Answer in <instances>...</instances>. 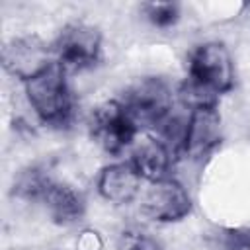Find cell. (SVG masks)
I'll return each mask as SVG.
<instances>
[{"instance_id": "277c9868", "label": "cell", "mask_w": 250, "mask_h": 250, "mask_svg": "<svg viewBox=\"0 0 250 250\" xmlns=\"http://www.w3.org/2000/svg\"><path fill=\"white\" fill-rule=\"evenodd\" d=\"M88 129L92 141L104 152L117 156L133 145L141 127L121 100H105L92 109Z\"/></svg>"}, {"instance_id": "8992f818", "label": "cell", "mask_w": 250, "mask_h": 250, "mask_svg": "<svg viewBox=\"0 0 250 250\" xmlns=\"http://www.w3.org/2000/svg\"><path fill=\"white\" fill-rule=\"evenodd\" d=\"M55 62L53 45H47L37 35L12 37L2 49V64L8 74L23 84L41 74Z\"/></svg>"}, {"instance_id": "9c48e42d", "label": "cell", "mask_w": 250, "mask_h": 250, "mask_svg": "<svg viewBox=\"0 0 250 250\" xmlns=\"http://www.w3.org/2000/svg\"><path fill=\"white\" fill-rule=\"evenodd\" d=\"M39 203L47 209V215L57 225H72L80 221L86 213V199L82 191L66 182H59L53 176L49 178Z\"/></svg>"}, {"instance_id": "5bb4252c", "label": "cell", "mask_w": 250, "mask_h": 250, "mask_svg": "<svg viewBox=\"0 0 250 250\" xmlns=\"http://www.w3.org/2000/svg\"><path fill=\"white\" fill-rule=\"evenodd\" d=\"M221 244L225 250H250V227L227 229Z\"/></svg>"}, {"instance_id": "4fadbf2b", "label": "cell", "mask_w": 250, "mask_h": 250, "mask_svg": "<svg viewBox=\"0 0 250 250\" xmlns=\"http://www.w3.org/2000/svg\"><path fill=\"white\" fill-rule=\"evenodd\" d=\"M117 250H164V248L160 240L152 236L148 230L133 227V229H125L119 234Z\"/></svg>"}, {"instance_id": "ba28073f", "label": "cell", "mask_w": 250, "mask_h": 250, "mask_svg": "<svg viewBox=\"0 0 250 250\" xmlns=\"http://www.w3.org/2000/svg\"><path fill=\"white\" fill-rule=\"evenodd\" d=\"M193 209L191 195L176 178L150 184L141 199V211L156 223H180Z\"/></svg>"}, {"instance_id": "5b68a950", "label": "cell", "mask_w": 250, "mask_h": 250, "mask_svg": "<svg viewBox=\"0 0 250 250\" xmlns=\"http://www.w3.org/2000/svg\"><path fill=\"white\" fill-rule=\"evenodd\" d=\"M121 102L139 127L160 129L172 117V90L168 82L158 76H145L133 82L125 90Z\"/></svg>"}, {"instance_id": "7c38bea8", "label": "cell", "mask_w": 250, "mask_h": 250, "mask_svg": "<svg viewBox=\"0 0 250 250\" xmlns=\"http://www.w3.org/2000/svg\"><path fill=\"white\" fill-rule=\"evenodd\" d=\"M143 14L154 27L168 29L178 23L182 8L176 2H146L143 4Z\"/></svg>"}, {"instance_id": "8fae6325", "label": "cell", "mask_w": 250, "mask_h": 250, "mask_svg": "<svg viewBox=\"0 0 250 250\" xmlns=\"http://www.w3.org/2000/svg\"><path fill=\"white\" fill-rule=\"evenodd\" d=\"M174 150L158 137H146L131 154V164L139 176L150 184L170 178V168L174 164Z\"/></svg>"}, {"instance_id": "30bf717a", "label": "cell", "mask_w": 250, "mask_h": 250, "mask_svg": "<svg viewBox=\"0 0 250 250\" xmlns=\"http://www.w3.org/2000/svg\"><path fill=\"white\" fill-rule=\"evenodd\" d=\"M141 182L143 178L139 176L131 160H125V162H113L104 166L98 174L96 186H98V193L105 201L123 205L137 197L141 189Z\"/></svg>"}, {"instance_id": "6da1fadb", "label": "cell", "mask_w": 250, "mask_h": 250, "mask_svg": "<svg viewBox=\"0 0 250 250\" xmlns=\"http://www.w3.org/2000/svg\"><path fill=\"white\" fill-rule=\"evenodd\" d=\"M234 88V62L221 41H205L188 57V76L180 86V98L188 109L219 105V98Z\"/></svg>"}, {"instance_id": "52a82bcc", "label": "cell", "mask_w": 250, "mask_h": 250, "mask_svg": "<svg viewBox=\"0 0 250 250\" xmlns=\"http://www.w3.org/2000/svg\"><path fill=\"white\" fill-rule=\"evenodd\" d=\"M223 127L219 105H203L189 109V115L184 123L180 156L189 160H203L221 145Z\"/></svg>"}, {"instance_id": "3957f363", "label": "cell", "mask_w": 250, "mask_h": 250, "mask_svg": "<svg viewBox=\"0 0 250 250\" xmlns=\"http://www.w3.org/2000/svg\"><path fill=\"white\" fill-rule=\"evenodd\" d=\"M51 45L55 62L66 74L94 68L102 61V31L86 21L66 23Z\"/></svg>"}, {"instance_id": "7a4b0ae2", "label": "cell", "mask_w": 250, "mask_h": 250, "mask_svg": "<svg viewBox=\"0 0 250 250\" xmlns=\"http://www.w3.org/2000/svg\"><path fill=\"white\" fill-rule=\"evenodd\" d=\"M66 76L64 68L53 62L23 84L27 102L37 119L51 129H66L74 119V96Z\"/></svg>"}]
</instances>
